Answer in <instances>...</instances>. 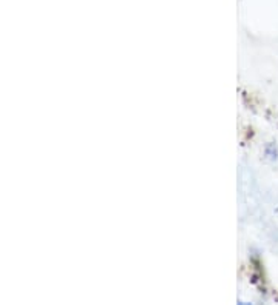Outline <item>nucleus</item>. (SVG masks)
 Listing matches in <instances>:
<instances>
[{"mask_svg": "<svg viewBox=\"0 0 278 305\" xmlns=\"http://www.w3.org/2000/svg\"><path fill=\"white\" fill-rule=\"evenodd\" d=\"M263 152H264V158L267 161H270V162H276L278 161V146L275 143H272V142L266 143Z\"/></svg>", "mask_w": 278, "mask_h": 305, "instance_id": "f257e3e1", "label": "nucleus"}]
</instances>
